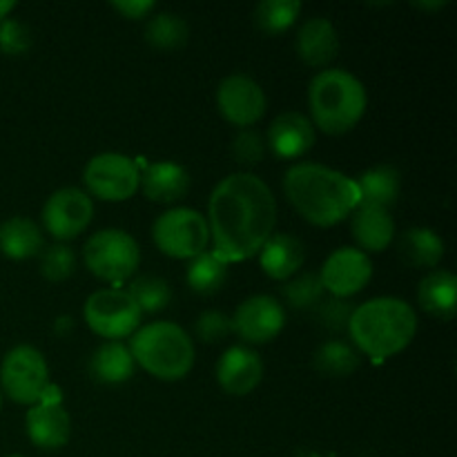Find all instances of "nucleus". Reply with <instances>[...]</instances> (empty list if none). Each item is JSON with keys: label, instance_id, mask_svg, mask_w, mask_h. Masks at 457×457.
<instances>
[{"label": "nucleus", "instance_id": "f03ea898", "mask_svg": "<svg viewBox=\"0 0 457 457\" xmlns=\"http://www.w3.org/2000/svg\"><path fill=\"white\" fill-rule=\"evenodd\" d=\"M284 195L302 219L320 228L342 223L360 204L355 179L321 163H295L284 174Z\"/></svg>", "mask_w": 457, "mask_h": 457}, {"label": "nucleus", "instance_id": "4468645a", "mask_svg": "<svg viewBox=\"0 0 457 457\" xmlns=\"http://www.w3.org/2000/svg\"><path fill=\"white\" fill-rule=\"evenodd\" d=\"M27 437L31 445L45 451H56L70 442L71 420L61 402L58 388L49 386L38 404L29 406L25 415Z\"/></svg>", "mask_w": 457, "mask_h": 457}, {"label": "nucleus", "instance_id": "aec40b11", "mask_svg": "<svg viewBox=\"0 0 457 457\" xmlns=\"http://www.w3.org/2000/svg\"><path fill=\"white\" fill-rule=\"evenodd\" d=\"M190 172L174 161L150 163L141 172V190L154 204H177L190 190Z\"/></svg>", "mask_w": 457, "mask_h": 457}, {"label": "nucleus", "instance_id": "6e6552de", "mask_svg": "<svg viewBox=\"0 0 457 457\" xmlns=\"http://www.w3.org/2000/svg\"><path fill=\"white\" fill-rule=\"evenodd\" d=\"M0 384L16 404L34 406L43 400L49 384V366L43 353L34 346H13L0 364Z\"/></svg>", "mask_w": 457, "mask_h": 457}, {"label": "nucleus", "instance_id": "72a5a7b5", "mask_svg": "<svg viewBox=\"0 0 457 457\" xmlns=\"http://www.w3.org/2000/svg\"><path fill=\"white\" fill-rule=\"evenodd\" d=\"M353 312H355V303H353L351 299L330 297L324 299V302L312 311V315H315L317 326L324 328L326 333L342 335L348 333V324H351Z\"/></svg>", "mask_w": 457, "mask_h": 457}, {"label": "nucleus", "instance_id": "412c9836", "mask_svg": "<svg viewBox=\"0 0 457 457\" xmlns=\"http://www.w3.org/2000/svg\"><path fill=\"white\" fill-rule=\"evenodd\" d=\"M351 232L357 250L366 254L382 253L395 239V221L388 210L357 205L351 214Z\"/></svg>", "mask_w": 457, "mask_h": 457}, {"label": "nucleus", "instance_id": "ea45409f", "mask_svg": "<svg viewBox=\"0 0 457 457\" xmlns=\"http://www.w3.org/2000/svg\"><path fill=\"white\" fill-rule=\"evenodd\" d=\"M13 7H16V3H12V0H0V21H4Z\"/></svg>", "mask_w": 457, "mask_h": 457}, {"label": "nucleus", "instance_id": "9d476101", "mask_svg": "<svg viewBox=\"0 0 457 457\" xmlns=\"http://www.w3.org/2000/svg\"><path fill=\"white\" fill-rule=\"evenodd\" d=\"M87 195L101 201H128L141 186V170L137 161L120 152H101L92 156L83 170Z\"/></svg>", "mask_w": 457, "mask_h": 457}, {"label": "nucleus", "instance_id": "4c0bfd02", "mask_svg": "<svg viewBox=\"0 0 457 457\" xmlns=\"http://www.w3.org/2000/svg\"><path fill=\"white\" fill-rule=\"evenodd\" d=\"M112 9H116L128 21H138L154 9V0H112Z\"/></svg>", "mask_w": 457, "mask_h": 457}, {"label": "nucleus", "instance_id": "f257e3e1", "mask_svg": "<svg viewBox=\"0 0 457 457\" xmlns=\"http://www.w3.org/2000/svg\"><path fill=\"white\" fill-rule=\"evenodd\" d=\"M277 226V199L253 172H235L214 186L208 201L212 253L223 263L244 262L263 248Z\"/></svg>", "mask_w": 457, "mask_h": 457}, {"label": "nucleus", "instance_id": "cd10ccee", "mask_svg": "<svg viewBox=\"0 0 457 457\" xmlns=\"http://www.w3.org/2000/svg\"><path fill=\"white\" fill-rule=\"evenodd\" d=\"M186 281L192 293L201 295V297H212V295H217L226 286L228 263H223L217 254L205 250L199 257L190 259L186 270Z\"/></svg>", "mask_w": 457, "mask_h": 457}, {"label": "nucleus", "instance_id": "393cba45", "mask_svg": "<svg viewBox=\"0 0 457 457\" xmlns=\"http://www.w3.org/2000/svg\"><path fill=\"white\" fill-rule=\"evenodd\" d=\"M43 230L27 217H12L0 223V253L13 262H25L43 253Z\"/></svg>", "mask_w": 457, "mask_h": 457}, {"label": "nucleus", "instance_id": "79ce46f5", "mask_svg": "<svg viewBox=\"0 0 457 457\" xmlns=\"http://www.w3.org/2000/svg\"><path fill=\"white\" fill-rule=\"evenodd\" d=\"M9 457H22V455H9Z\"/></svg>", "mask_w": 457, "mask_h": 457}, {"label": "nucleus", "instance_id": "2eb2a0df", "mask_svg": "<svg viewBox=\"0 0 457 457\" xmlns=\"http://www.w3.org/2000/svg\"><path fill=\"white\" fill-rule=\"evenodd\" d=\"M373 277V262L366 253L357 248H339L324 262L320 279L326 293L339 299H351L361 293Z\"/></svg>", "mask_w": 457, "mask_h": 457}, {"label": "nucleus", "instance_id": "473e14b6", "mask_svg": "<svg viewBox=\"0 0 457 457\" xmlns=\"http://www.w3.org/2000/svg\"><path fill=\"white\" fill-rule=\"evenodd\" d=\"M74 270L76 253L71 245L56 241V244L43 248V253H40V275H43V279L58 284V281L70 279Z\"/></svg>", "mask_w": 457, "mask_h": 457}, {"label": "nucleus", "instance_id": "37998d69", "mask_svg": "<svg viewBox=\"0 0 457 457\" xmlns=\"http://www.w3.org/2000/svg\"><path fill=\"white\" fill-rule=\"evenodd\" d=\"M0 404H3V400H0Z\"/></svg>", "mask_w": 457, "mask_h": 457}, {"label": "nucleus", "instance_id": "2f4dec72", "mask_svg": "<svg viewBox=\"0 0 457 457\" xmlns=\"http://www.w3.org/2000/svg\"><path fill=\"white\" fill-rule=\"evenodd\" d=\"M125 293L134 299L141 312H159L172 299L170 284L159 275H141L129 281Z\"/></svg>", "mask_w": 457, "mask_h": 457}, {"label": "nucleus", "instance_id": "4be33fe9", "mask_svg": "<svg viewBox=\"0 0 457 457\" xmlns=\"http://www.w3.org/2000/svg\"><path fill=\"white\" fill-rule=\"evenodd\" d=\"M418 303L424 312L442 321L457 312V277L451 270H431L418 284Z\"/></svg>", "mask_w": 457, "mask_h": 457}, {"label": "nucleus", "instance_id": "c85d7f7f", "mask_svg": "<svg viewBox=\"0 0 457 457\" xmlns=\"http://www.w3.org/2000/svg\"><path fill=\"white\" fill-rule=\"evenodd\" d=\"M145 40L150 47L161 49V52H172V49L183 47L190 38V27L186 18L172 12H161L150 16L145 25Z\"/></svg>", "mask_w": 457, "mask_h": 457}, {"label": "nucleus", "instance_id": "dca6fc26", "mask_svg": "<svg viewBox=\"0 0 457 457\" xmlns=\"http://www.w3.org/2000/svg\"><path fill=\"white\" fill-rule=\"evenodd\" d=\"M263 379V360L254 348L237 344L217 361V382L228 395H250Z\"/></svg>", "mask_w": 457, "mask_h": 457}, {"label": "nucleus", "instance_id": "b1692460", "mask_svg": "<svg viewBox=\"0 0 457 457\" xmlns=\"http://www.w3.org/2000/svg\"><path fill=\"white\" fill-rule=\"evenodd\" d=\"M357 192H360V204L370 208L388 210L397 201L402 190V177L393 165H375L364 170L355 179Z\"/></svg>", "mask_w": 457, "mask_h": 457}, {"label": "nucleus", "instance_id": "a878e982", "mask_svg": "<svg viewBox=\"0 0 457 457\" xmlns=\"http://www.w3.org/2000/svg\"><path fill=\"white\" fill-rule=\"evenodd\" d=\"M397 253L411 268H436L445 257V241L433 228H409L397 239Z\"/></svg>", "mask_w": 457, "mask_h": 457}, {"label": "nucleus", "instance_id": "f3484780", "mask_svg": "<svg viewBox=\"0 0 457 457\" xmlns=\"http://www.w3.org/2000/svg\"><path fill=\"white\" fill-rule=\"evenodd\" d=\"M263 138H266V147H270L277 159L293 161L306 154L315 145L317 134L315 125L311 123L306 114L288 110L275 116Z\"/></svg>", "mask_w": 457, "mask_h": 457}, {"label": "nucleus", "instance_id": "e433bc0d", "mask_svg": "<svg viewBox=\"0 0 457 457\" xmlns=\"http://www.w3.org/2000/svg\"><path fill=\"white\" fill-rule=\"evenodd\" d=\"M31 47L29 27L22 25L16 18L0 21V52L7 56H21Z\"/></svg>", "mask_w": 457, "mask_h": 457}, {"label": "nucleus", "instance_id": "bb28decb", "mask_svg": "<svg viewBox=\"0 0 457 457\" xmlns=\"http://www.w3.org/2000/svg\"><path fill=\"white\" fill-rule=\"evenodd\" d=\"M361 364V353L344 339H326L312 353V366L326 378H348Z\"/></svg>", "mask_w": 457, "mask_h": 457}, {"label": "nucleus", "instance_id": "6ab92c4d", "mask_svg": "<svg viewBox=\"0 0 457 457\" xmlns=\"http://www.w3.org/2000/svg\"><path fill=\"white\" fill-rule=\"evenodd\" d=\"M306 262V245L288 232H272L270 239L259 250V266L270 279L288 281Z\"/></svg>", "mask_w": 457, "mask_h": 457}, {"label": "nucleus", "instance_id": "20e7f679", "mask_svg": "<svg viewBox=\"0 0 457 457\" xmlns=\"http://www.w3.org/2000/svg\"><path fill=\"white\" fill-rule=\"evenodd\" d=\"M366 105L369 94L364 83L342 67L317 71L308 85L311 123L333 137L351 132L366 114Z\"/></svg>", "mask_w": 457, "mask_h": 457}, {"label": "nucleus", "instance_id": "39448f33", "mask_svg": "<svg viewBox=\"0 0 457 457\" xmlns=\"http://www.w3.org/2000/svg\"><path fill=\"white\" fill-rule=\"evenodd\" d=\"M134 364L152 378L179 382L195 366V344L190 335L174 321H152L141 326L129 339Z\"/></svg>", "mask_w": 457, "mask_h": 457}, {"label": "nucleus", "instance_id": "c756f323", "mask_svg": "<svg viewBox=\"0 0 457 457\" xmlns=\"http://www.w3.org/2000/svg\"><path fill=\"white\" fill-rule=\"evenodd\" d=\"M302 13L299 0H263L254 7L253 21L262 34L277 36L288 31Z\"/></svg>", "mask_w": 457, "mask_h": 457}, {"label": "nucleus", "instance_id": "0eeeda50", "mask_svg": "<svg viewBox=\"0 0 457 457\" xmlns=\"http://www.w3.org/2000/svg\"><path fill=\"white\" fill-rule=\"evenodd\" d=\"M156 248L172 259H195L208 250V219L195 208H170L152 226Z\"/></svg>", "mask_w": 457, "mask_h": 457}, {"label": "nucleus", "instance_id": "423d86ee", "mask_svg": "<svg viewBox=\"0 0 457 457\" xmlns=\"http://www.w3.org/2000/svg\"><path fill=\"white\" fill-rule=\"evenodd\" d=\"M83 259L87 270L101 281L123 284L137 272L141 263V248L129 232L105 228L85 241Z\"/></svg>", "mask_w": 457, "mask_h": 457}, {"label": "nucleus", "instance_id": "f8f14e48", "mask_svg": "<svg viewBox=\"0 0 457 457\" xmlns=\"http://www.w3.org/2000/svg\"><path fill=\"white\" fill-rule=\"evenodd\" d=\"M266 92L262 85L248 74L226 76L217 87V107L219 114L235 128L245 129L262 120L266 114Z\"/></svg>", "mask_w": 457, "mask_h": 457}, {"label": "nucleus", "instance_id": "5701e85b", "mask_svg": "<svg viewBox=\"0 0 457 457\" xmlns=\"http://www.w3.org/2000/svg\"><path fill=\"white\" fill-rule=\"evenodd\" d=\"M134 357L123 342H105L89 357V375L94 382L119 386L134 375Z\"/></svg>", "mask_w": 457, "mask_h": 457}, {"label": "nucleus", "instance_id": "9b49d317", "mask_svg": "<svg viewBox=\"0 0 457 457\" xmlns=\"http://www.w3.org/2000/svg\"><path fill=\"white\" fill-rule=\"evenodd\" d=\"M43 226L56 241L76 239L94 217L92 196L80 187H61L43 205Z\"/></svg>", "mask_w": 457, "mask_h": 457}, {"label": "nucleus", "instance_id": "7c9ffc66", "mask_svg": "<svg viewBox=\"0 0 457 457\" xmlns=\"http://www.w3.org/2000/svg\"><path fill=\"white\" fill-rule=\"evenodd\" d=\"M281 293H284V302L293 311L299 312H312L326 297L320 272H302V275H295L293 279L286 281Z\"/></svg>", "mask_w": 457, "mask_h": 457}, {"label": "nucleus", "instance_id": "a211bd4d", "mask_svg": "<svg viewBox=\"0 0 457 457\" xmlns=\"http://www.w3.org/2000/svg\"><path fill=\"white\" fill-rule=\"evenodd\" d=\"M297 56L311 67H328L339 56L337 27L324 16H312L303 21L297 29Z\"/></svg>", "mask_w": 457, "mask_h": 457}, {"label": "nucleus", "instance_id": "a19ab883", "mask_svg": "<svg viewBox=\"0 0 457 457\" xmlns=\"http://www.w3.org/2000/svg\"><path fill=\"white\" fill-rule=\"evenodd\" d=\"M446 3H415V7H420V9H440V7H445Z\"/></svg>", "mask_w": 457, "mask_h": 457}, {"label": "nucleus", "instance_id": "f704fd0d", "mask_svg": "<svg viewBox=\"0 0 457 457\" xmlns=\"http://www.w3.org/2000/svg\"><path fill=\"white\" fill-rule=\"evenodd\" d=\"M230 152L232 159L239 165H257L262 163L263 154H266V138L253 128L239 129V134L232 138Z\"/></svg>", "mask_w": 457, "mask_h": 457}, {"label": "nucleus", "instance_id": "1a4fd4ad", "mask_svg": "<svg viewBox=\"0 0 457 457\" xmlns=\"http://www.w3.org/2000/svg\"><path fill=\"white\" fill-rule=\"evenodd\" d=\"M141 315L134 299L119 288L96 290L89 295L83 308L85 324L107 342L132 337L141 328Z\"/></svg>", "mask_w": 457, "mask_h": 457}, {"label": "nucleus", "instance_id": "58836bf2", "mask_svg": "<svg viewBox=\"0 0 457 457\" xmlns=\"http://www.w3.org/2000/svg\"><path fill=\"white\" fill-rule=\"evenodd\" d=\"M54 330H56V333L61 335V337H62V335H65V337H67V335H70L71 330H74V320H71L70 315L58 317L56 324H54Z\"/></svg>", "mask_w": 457, "mask_h": 457}, {"label": "nucleus", "instance_id": "ddd939ff", "mask_svg": "<svg viewBox=\"0 0 457 457\" xmlns=\"http://www.w3.org/2000/svg\"><path fill=\"white\" fill-rule=\"evenodd\" d=\"M232 333L245 344H268L286 326V308L270 295H253L237 306L230 317Z\"/></svg>", "mask_w": 457, "mask_h": 457}, {"label": "nucleus", "instance_id": "c9c22d12", "mask_svg": "<svg viewBox=\"0 0 457 457\" xmlns=\"http://www.w3.org/2000/svg\"><path fill=\"white\" fill-rule=\"evenodd\" d=\"M232 333V321L221 311H204L195 321V335L204 344H219Z\"/></svg>", "mask_w": 457, "mask_h": 457}, {"label": "nucleus", "instance_id": "7ed1b4c3", "mask_svg": "<svg viewBox=\"0 0 457 457\" xmlns=\"http://www.w3.org/2000/svg\"><path fill=\"white\" fill-rule=\"evenodd\" d=\"M348 333L357 351L375 360H386L413 342L418 333V312L404 299H369L355 306Z\"/></svg>", "mask_w": 457, "mask_h": 457}]
</instances>
